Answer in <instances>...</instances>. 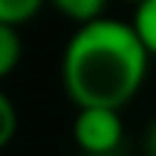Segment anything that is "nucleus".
<instances>
[{
    "mask_svg": "<svg viewBox=\"0 0 156 156\" xmlns=\"http://www.w3.org/2000/svg\"><path fill=\"white\" fill-rule=\"evenodd\" d=\"M41 12L38 0H0V26L6 29H20Z\"/></svg>",
    "mask_w": 156,
    "mask_h": 156,
    "instance_id": "5",
    "label": "nucleus"
},
{
    "mask_svg": "<svg viewBox=\"0 0 156 156\" xmlns=\"http://www.w3.org/2000/svg\"><path fill=\"white\" fill-rule=\"evenodd\" d=\"M145 156H156V119L145 130Z\"/></svg>",
    "mask_w": 156,
    "mask_h": 156,
    "instance_id": "8",
    "label": "nucleus"
},
{
    "mask_svg": "<svg viewBox=\"0 0 156 156\" xmlns=\"http://www.w3.org/2000/svg\"><path fill=\"white\" fill-rule=\"evenodd\" d=\"M15 133H17V107H15V101L0 90V151H3L6 145H12Z\"/></svg>",
    "mask_w": 156,
    "mask_h": 156,
    "instance_id": "7",
    "label": "nucleus"
},
{
    "mask_svg": "<svg viewBox=\"0 0 156 156\" xmlns=\"http://www.w3.org/2000/svg\"><path fill=\"white\" fill-rule=\"evenodd\" d=\"M133 32L139 38V44L145 46L147 58H156V0H145L133 15Z\"/></svg>",
    "mask_w": 156,
    "mask_h": 156,
    "instance_id": "4",
    "label": "nucleus"
},
{
    "mask_svg": "<svg viewBox=\"0 0 156 156\" xmlns=\"http://www.w3.org/2000/svg\"><path fill=\"white\" fill-rule=\"evenodd\" d=\"M55 12L64 15L69 23L78 26H87V23L104 17V3L101 0H55Z\"/></svg>",
    "mask_w": 156,
    "mask_h": 156,
    "instance_id": "3",
    "label": "nucleus"
},
{
    "mask_svg": "<svg viewBox=\"0 0 156 156\" xmlns=\"http://www.w3.org/2000/svg\"><path fill=\"white\" fill-rule=\"evenodd\" d=\"M122 116L116 110H78L73 122V139L84 153L90 156H110L122 145Z\"/></svg>",
    "mask_w": 156,
    "mask_h": 156,
    "instance_id": "2",
    "label": "nucleus"
},
{
    "mask_svg": "<svg viewBox=\"0 0 156 156\" xmlns=\"http://www.w3.org/2000/svg\"><path fill=\"white\" fill-rule=\"evenodd\" d=\"M20 52H23L20 35H17L15 29L0 26V81L20 64Z\"/></svg>",
    "mask_w": 156,
    "mask_h": 156,
    "instance_id": "6",
    "label": "nucleus"
},
{
    "mask_svg": "<svg viewBox=\"0 0 156 156\" xmlns=\"http://www.w3.org/2000/svg\"><path fill=\"white\" fill-rule=\"evenodd\" d=\"M147 52L133 26L119 17L78 26L61 58V81L78 110H122L147 73Z\"/></svg>",
    "mask_w": 156,
    "mask_h": 156,
    "instance_id": "1",
    "label": "nucleus"
}]
</instances>
